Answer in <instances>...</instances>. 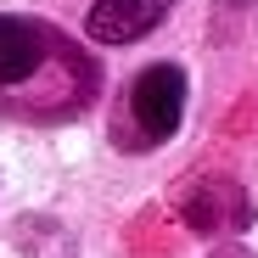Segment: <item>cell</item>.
Returning a JSON list of instances; mask_svg holds the SVG:
<instances>
[{
  "mask_svg": "<svg viewBox=\"0 0 258 258\" xmlns=\"http://www.w3.org/2000/svg\"><path fill=\"white\" fill-rule=\"evenodd\" d=\"M90 62L39 17L0 12V107L34 118H68L90 96Z\"/></svg>",
  "mask_w": 258,
  "mask_h": 258,
  "instance_id": "obj_1",
  "label": "cell"
},
{
  "mask_svg": "<svg viewBox=\"0 0 258 258\" xmlns=\"http://www.w3.org/2000/svg\"><path fill=\"white\" fill-rule=\"evenodd\" d=\"M123 112L135 123V141L141 146H157L180 129V112H185V73L180 62H152L123 96Z\"/></svg>",
  "mask_w": 258,
  "mask_h": 258,
  "instance_id": "obj_2",
  "label": "cell"
},
{
  "mask_svg": "<svg viewBox=\"0 0 258 258\" xmlns=\"http://www.w3.org/2000/svg\"><path fill=\"white\" fill-rule=\"evenodd\" d=\"M174 0H96L90 6V39H107V45H129V39H141L146 28H157L168 17Z\"/></svg>",
  "mask_w": 258,
  "mask_h": 258,
  "instance_id": "obj_3",
  "label": "cell"
},
{
  "mask_svg": "<svg viewBox=\"0 0 258 258\" xmlns=\"http://www.w3.org/2000/svg\"><path fill=\"white\" fill-rule=\"evenodd\" d=\"M236 219H247V197L230 180H202L185 197V225L191 230H219V225H236Z\"/></svg>",
  "mask_w": 258,
  "mask_h": 258,
  "instance_id": "obj_4",
  "label": "cell"
}]
</instances>
